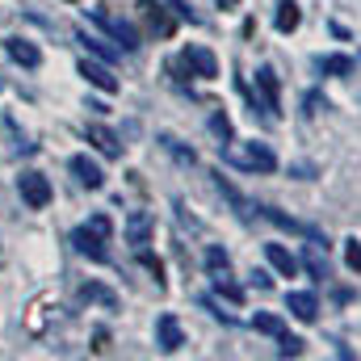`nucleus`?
Segmentation results:
<instances>
[{"label": "nucleus", "instance_id": "obj_7", "mask_svg": "<svg viewBox=\"0 0 361 361\" xmlns=\"http://www.w3.org/2000/svg\"><path fill=\"white\" fill-rule=\"evenodd\" d=\"M177 63L180 68H189V76H202V80H214V76H219V59H214L206 47H189V51H180Z\"/></svg>", "mask_w": 361, "mask_h": 361}, {"label": "nucleus", "instance_id": "obj_23", "mask_svg": "<svg viewBox=\"0 0 361 361\" xmlns=\"http://www.w3.org/2000/svg\"><path fill=\"white\" fill-rule=\"evenodd\" d=\"M252 328L265 332V336H281V332H286V324H281L277 315H269V311H257V315H252Z\"/></svg>", "mask_w": 361, "mask_h": 361}, {"label": "nucleus", "instance_id": "obj_21", "mask_svg": "<svg viewBox=\"0 0 361 361\" xmlns=\"http://www.w3.org/2000/svg\"><path fill=\"white\" fill-rule=\"evenodd\" d=\"M76 38L85 42V51H92L101 63H114V59H118V51H114V47H105V38H97V34H76Z\"/></svg>", "mask_w": 361, "mask_h": 361}, {"label": "nucleus", "instance_id": "obj_8", "mask_svg": "<svg viewBox=\"0 0 361 361\" xmlns=\"http://www.w3.org/2000/svg\"><path fill=\"white\" fill-rule=\"evenodd\" d=\"M85 139H89L101 156H109V160H118V156H122V139H118L109 126H101V122H89V126H85Z\"/></svg>", "mask_w": 361, "mask_h": 361}, {"label": "nucleus", "instance_id": "obj_27", "mask_svg": "<svg viewBox=\"0 0 361 361\" xmlns=\"http://www.w3.org/2000/svg\"><path fill=\"white\" fill-rule=\"evenodd\" d=\"M231 265V257L223 252V248H206V269L214 273V269H227Z\"/></svg>", "mask_w": 361, "mask_h": 361}, {"label": "nucleus", "instance_id": "obj_14", "mask_svg": "<svg viewBox=\"0 0 361 361\" xmlns=\"http://www.w3.org/2000/svg\"><path fill=\"white\" fill-rule=\"evenodd\" d=\"M265 257H269V265L281 273V277H294V273L302 269V265H298V257H294L286 244H265Z\"/></svg>", "mask_w": 361, "mask_h": 361}, {"label": "nucleus", "instance_id": "obj_9", "mask_svg": "<svg viewBox=\"0 0 361 361\" xmlns=\"http://www.w3.org/2000/svg\"><path fill=\"white\" fill-rule=\"evenodd\" d=\"M286 311H290L294 319H302V324H315V315H319V298H315L311 290H290V294H286Z\"/></svg>", "mask_w": 361, "mask_h": 361}, {"label": "nucleus", "instance_id": "obj_17", "mask_svg": "<svg viewBox=\"0 0 361 361\" xmlns=\"http://www.w3.org/2000/svg\"><path fill=\"white\" fill-rule=\"evenodd\" d=\"M298 21H302V8H298L294 0H277V13H273V25H277L281 34H294V30H298Z\"/></svg>", "mask_w": 361, "mask_h": 361}, {"label": "nucleus", "instance_id": "obj_1", "mask_svg": "<svg viewBox=\"0 0 361 361\" xmlns=\"http://www.w3.org/2000/svg\"><path fill=\"white\" fill-rule=\"evenodd\" d=\"M109 235H114V223H109V214H92L85 227H76L72 231V244H76V252L80 257H89V261H109Z\"/></svg>", "mask_w": 361, "mask_h": 361}, {"label": "nucleus", "instance_id": "obj_18", "mask_svg": "<svg viewBox=\"0 0 361 361\" xmlns=\"http://www.w3.org/2000/svg\"><path fill=\"white\" fill-rule=\"evenodd\" d=\"M80 298H85V302H97V307H105V311L118 307V294H114L109 286H101V281H85V286H80Z\"/></svg>", "mask_w": 361, "mask_h": 361}, {"label": "nucleus", "instance_id": "obj_13", "mask_svg": "<svg viewBox=\"0 0 361 361\" xmlns=\"http://www.w3.org/2000/svg\"><path fill=\"white\" fill-rule=\"evenodd\" d=\"M80 76H85L89 85H97L101 92H118V76L109 72V63H92V59H85V63H80Z\"/></svg>", "mask_w": 361, "mask_h": 361}, {"label": "nucleus", "instance_id": "obj_28", "mask_svg": "<svg viewBox=\"0 0 361 361\" xmlns=\"http://www.w3.org/2000/svg\"><path fill=\"white\" fill-rule=\"evenodd\" d=\"M345 244H349V248H345V265L353 273H361V244L357 240H345Z\"/></svg>", "mask_w": 361, "mask_h": 361}, {"label": "nucleus", "instance_id": "obj_16", "mask_svg": "<svg viewBox=\"0 0 361 361\" xmlns=\"http://www.w3.org/2000/svg\"><path fill=\"white\" fill-rule=\"evenodd\" d=\"M214 189H219V193H223V197H227V202L235 206V214H240V219H252V210H257V206H252V202H248V197H244V193H240V189L231 185V180L223 177V173L214 177Z\"/></svg>", "mask_w": 361, "mask_h": 361}, {"label": "nucleus", "instance_id": "obj_15", "mask_svg": "<svg viewBox=\"0 0 361 361\" xmlns=\"http://www.w3.org/2000/svg\"><path fill=\"white\" fill-rule=\"evenodd\" d=\"M72 173H76V180H80L85 189H101V185H105L101 164H92L89 156H72Z\"/></svg>", "mask_w": 361, "mask_h": 361}, {"label": "nucleus", "instance_id": "obj_24", "mask_svg": "<svg viewBox=\"0 0 361 361\" xmlns=\"http://www.w3.org/2000/svg\"><path fill=\"white\" fill-rule=\"evenodd\" d=\"M147 8V21H152V30L160 34V38H169L173 34V17H164V8H156V4H143Z\"/></svg>", "mask_w": 361, "mask_h": 361}, {"label": "nucleus", "instance_id": "obj_3", "mask_svg": "<svg viewBox=\"0 0 361 361\" xmlns=\"http://www.w3.org/2000/svg\"><path fill=\"white\" fill-rule=\"evenodd\" d=\"M59 319H63V307H59L55 298H38V302L25 311V332H30V336H47Z\"/></svg>", "mask_w": 361, "mask_h": 361}, {"label": "nucleus", "instance_id": "obj_19", "mask_svg": "<svg viewBox=\"0 0 361 361\" xmlns=\"http://www.w3.org/2000/svg\"><path fill=\"white\" fill-rule=\"evenodd\" d=\"M315 68H319L324 76H349V72H353V59H349V55H319Z\"/></svg>", "mask_w": 361, "mask_h": 361}, {"label": "nucleus", "instance_id": "obj_6", "mask_svg": "<svg viewBox=\"0 0 361 361\" xmlns=\"http://www.w3.org/2000/svg\"><path fill=\"white\" fill-rule=\"evenodd\" d=\"M17 189H21V202L30 210H47L51 206V180L42 177V173H21L17 177Z\"/></svg>", "mask_w": 361, "mask_h": 361}, {"label": "nucleus", "instance_id": "obj_12", "mask_svg": "<svg viewBox=\"0 0 361 361\" xmlns=\"http://www.w3.org/2000/svg\"><path fill=\"white\" fill-rule=\"evenodd\" d=\"M4 51H8V59L21 63V68H38V63H42V51H38L30 38H4Z\"/></svg>", "mask_w": 361, "mask_h": 361}, {"label": "nucleus", "instance_id": "obj_25", "mask_svg": "<svg viewBox=\"0 0 361 361\" xmlns=\"http://www.w3.org/2000/svg\"><path fill=\"white\" fill-rule=\"evenodd\" d=\"M160 143H164V152H173V156H177L180 164H193V160H197V156H193V147H180L173 135H160Z\"/></svg>", "mask_w": 361, "mask_h": 361}, {"label": "nucleus", "instance_id": "obj_20", "mask_svg": "<svg viewBox=\"0 0 361 361\" xmlns=\"http://www.w3.org/2000/svg\"><path fill=\"white\" fill-rule=\"evenodd\" d=\"M298 265H307V273H311V277H319V281L328 277V261H324L319 244H307V252H302V261H298Z\"/></svg>", "mask_w": 361, "mask_h": 361}, {"label": "nucleus", "instance_id": "obj_29", "mask_svg": "<svg viewBox=\"0 0 361 361\" xmlns=\"http://www.w3.org/2000/svg\"><path fill=\"white\" fill-rule=\"evenodd\" d=\"M210 130H214L219 139H231V122H227V114H214V118H210Z\"/></svg>", "mask_w": 361, "mask_h": 361}, {"label": "nucleus", "instance_id": "obj_22", "mask_svg": "<svg viewBox=\"0 0 361 361\" xmlns=\"http://www.w3.org/2000/svg\"><path fill=\"white\" fill-rule=\"evenodd\" d=\"M214 290H219L227 302H244V290H240V286L227 277V269H214Z\"/></svg>", "mask_w": 361, "mask_h": 361}, {"label": "nucleus", "instance_id": "obj_32", "mask_svg": "<svg viewBox=\"0 0 361 361\" xmlns=\"http://www.w3.org/2000/svg\"><path fill=\"white\" fill-rule=\"evenodd\" d=\"M252 286H261V290H269V286H273V277H269L265 269H257V273H252Z\"/></svg>", "mask_w": 361, "mask_h": 361}, {"label": "nucleus", "instance_id": "obj_26", "mask_svg": "<svg viewBox=\"0 0 361 361\" xmlns=\"http://www.w3.org/2000/svg\"><path fill=\"white\" fill-rule=\"evenodd\" d=\"M277 353H281V357H298V353H302V341L290 336V332H281V336H277Z\"/></svg>", "mask_w": 361, "mask_h": 361}, {"label": "nucleus", "instance_id": "obj_11", "mask_svg": "<svg viewBox=\"0 0 361 361\" xmlns=\"http://www.w3.org/2000/svg\"><path fill=\"white\" fill-rule=\"evenodd\" d=\"M156 345H160L164 353H177L180 345H185V332H180L177 315H160V319H156Z\"/></svg>", "mask_w": 361, "mask_h": 361}, {"label": "nucleus", "instance_id": "obj_10", "mask_svg": "<svg viewBox=\"0 0 361 361\" xmlns=\"http://www.w3.org/2000/svg\"><path fill=\"white\" fill-rule=\"evenodd\" d=\"M152 227H156V219H152L147 210H130V214H126V244L143 248V244L152 240Z\"/></svg>", "mask_w": 361, "mask_h": 361}, {"label": "nucleus", "instance_id": "obj_4", "mask_svg": "<svg viewBox=\"0 0 361 361\" xmlns=\"http://www.w3.org/2000/svg\"><path fill=\"white\" fill-rule=\"evenodd\" d=\"M252 105H261L269 118H277V109H281V85H277V72H273V68H257Z\"/></svg>", "mask_w": 361, "mask_h": 361}, {"label": "nucleus", "instance_id": "obj_5", "mask_svg": "<svg viewBox=\"0 0 361 361\" xmlns=\"http://www.w3.org/2000/svg\"><path fill=\"white\" fill-rule=\"evenodd\" d=\"M92 21L109 34V38H118V47L122 51H139V30L130 25V21H122V17H109V13H101V8H92L89 13Z\"/></svg>", "mask_w": 361, "mask_h": 361}, {"label": "nucleus", "instance_id": "obj_33", "mask_svg": "<svg viewBox=\"0 0 361 361\" xmlns=\"http://www.w3.org/2000/svg\"><path fill=\"white\" fill-rule=\"evenodd\" d=\"M219 4H223V8H235V4H240V0H219Z\"/></svg>", "mask_w": 361, "mask_h": 361}, {"label": "nucleus", "instance_id": "obj_31", "mask_svg": "<svg viewBox=\"0 0 361 361\" xmlns=\"http://www.w3.org/2000/svg\"><path fill=\"white\" fill-rule=\"evenodd\" d=\"M319 109H328V101H319V92H311V97H307V114H311V118H315V114H319Z\"/></svg>", "mask_w": 361, "mask_h": 361}, {"label": "nucleus", "instance_id": "obj_2", "mask_svg": "<svg viewBox=\"0 0 361 361\" xmlns=\"http://www.w3.org/2000/svg\"><path fill=\"white\" fill-rule=\"evenodd\" d=\"M223 160L227 164H235V169H244V173H273L277 169V156H273L269 143H240V147H227L223 152Z\"/></svg>", "mask_w": 361, "mask_h": 361}, {"label": "nucleus", "instance_id": "obj_30", "mask_svg": "<svg viewBox=\"0 0 361 361\" xmlns=\"http://www.w3.org/2000/svg\"><path fill=\"white\" fill-rule=\"evenodd\" d=\"M139 261H143V269H152V273H156V281L164 286V269H160V261H156L152 252H143V248H139Z\"/></svg>", "mask_w": 361, "mask_h": 361}]
</instances>
